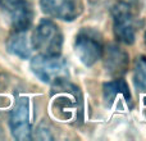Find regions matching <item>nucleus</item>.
Segmentation results:
<instances>
[{
	"label": "nucleus",
	"mask_w": 146,
	"mask_h": 141,
	"mask_svg": "<svg viewBox=\"0 0 146 141\" xmlns=\"http://www.w3.org/2000/svg\"><path fill=\"white\" fill-rule=\"evenodd\" d=\"M51 87V113L62 122L77 123L82 121L83 98L81 90L68 78L53 83Z\"/></svg>",
	"instance_id": "1"
},
{
	"label": "nucleus",
	"mask_w": 146,
	"mask_h": 141,
	"mask_svg": "<svg viewBox=\"0 0 146 141\" xmlns=\"http://www.w3.org/2000/svg\"><path fill=\"white\" fill-rule=\"evenodd\" d=\"M31 45L38 51V54L60 55L63 48V33L55 22L49 18H44L33 30Z\"/></svg>",
	"instance_id": "2"
},
{
	"label": "nucleus",
	"mask_w": 146,
	"mask_h": 141,
	"mask_svg": "<svg viewBox=\"0 0 146 141\" xmlns=\"http://www.w3.org/2000/svg\"><path fill=\"white\" fill-rule=\"evenodd\" d=\"M113 32L117 40L126 45H132L136 40L137 19L132 7L126 1H119L111 7Z\"/></svg>",
	"instance_id": "3"
},
{
	"label": "nucleus",
	"mask_w": 146,
	"mask_h": 141,
	"mask_svg": "<svg viewBox=\"0 0 146 141\" xmlns=\"http://www.w3.org/2000/svg\"><path fill=\"white\" fill-rule=\"evenodd\" d=\"M32 73L44 83H53L69 77L67 62L60 55H38L33 57L30 63Z\"/></svg>",
	"instance_id": "4"
},
{
	"label": "nucleus",
	"mask_w": 146,
	"mask_h": 141,
	"mask_svg": "<svg viewBox=\"0 0 146 141\" xmlns=\"http://www.w3.org/2000/svg\"><path fill=\"white\" fill-rule=\"evenodd\" d=\"M74 50L83 66L92 67L104 51L101 35L91 27L81 28L74 39Z\"/></svg>",
	"instance_id": "5"
},
{
	"label": "nucleus",
	"mask_w": 146,
	"mask_h": 141,
	"mask_svg": "<svg viewBox=\"0 0 146 141\" xmlns=\"http://www.w3.org/2000/svg\"><path fill=\"white\" fill-rule=\"evenodd\" d=\"M0 9L9 18L14 31L27 32L32 26L33 9L28 0H0Z\"/></svg>",
	"instance_id": "6"
},
{
	"label": "nucleus",
	"mask_w": 146,
	"mask_h": 141,
	"mask_svg": "<svg viewBox=\"0 0 146 141\" xmlns=\"http://www.w3.org/2000/svg\"><path fill=\"white\" fill-rule=\"evenodd\" d=\"M9 128L15 140L32 139V127L30 117V100L26 96L17 99L9 114Z\"/></svg>",
	"instance_id": "7"
},
{
	"label": "nucleus",
	"mask_w": 146,
	"mask_h": 141,
	"mask_svg": "<svg viewBox=\"0 0 146 141\" xmlns=\"http://www.w3.org/2000/svg\"><path fill=\"white\" fill-rule=\"evenodd\" d=\"M40 8L51 18L72 22L83 12L82 0H40Z\"/></svg>",
	"instance_id": "8"
},
{
	"label": "nucleus",
	"mask_w": 146,
	"mask_h": 141,
	"mask_svg": "<svg viewBox=\"0 0 146 141\" xmlns=\"http://www.w3.org/2000/svg\"><path fill=\"white\" fill-rule=\"evenodd\" d=\"M101 58H103L104 68L110 76L121 77V76L126 74L127 70H128V53L115 44H110L106 48H104Z\"/></svg>",
	"instance_id": "9"
},
{
	"label": "nucleus",
	"mask_w": 146,
	"mask_h": 141,
	"mask_svg": "<svg viewBox=\"0 0 146 141\" xmlns=\"http://www.w3.org/2000/svg\"><path fill=\"white\" fill-rule=\"evenodd\" d=\"M118 96L123 98V100L126 101L127 105H129V108L132 106V96L129 92L128 83L126 82V80L123 78H115L113 81L105 82L103 85V98L104 101L108 106H111L117 101Z\"/></svg>",
	"instance_id": "10"
},
{
	"label": "nucleus",
	"mask_w": 146,
	"mask_h": 141,
	"mask_svg": "<svg viewBox=\"0 0 146 141\" xmlns=\"http://www.w3.org/2000/svg\"><path fill=\"white\" fill-rule=\"evenodd\" d=\"M7 50L12 55L19 59H28L31 57V49L28 46L26 32L14 31L7 40Z\"/></svg>",
	"instance_id": "11"
},
{
	"label": "nucleus",
	"mask_w": 146,
	"mask_h": 141,
	"mask_svg": "<svg viewBox=\"0 0 146 141\" xmlns=\"http://www.w3.org/2000/svg\"><path fill=\"white\" fill-rule=\"evenodd\" d=\"M133 83L141 92H146V57L140 55L133 63Z\"/></svg>",
	"instance_id": "12"
},
{
	"label": "nucleus",
	"mask_w": 146,
	"mask_h": 141,
	"mask_svg": "<svg viewBox=\"0 0 146 141\" xmlns=\"http://www.w3.org/2000/svg\"><path fill=\"white\" fill-rule=\"evenodd\" d=\"M49 128L48 126H46L45 123H41L40 126L37 127V130H36V136L37 139H41V140H51L53 139V136H51L50 134H49Z\"/></svg>",
	"instance_id": "13"
},
{
	"label": "nucleus",
	"mask_w": 146,
	"mask_h": 141,
	"mask_svg": "<svg viewBox=\"0 0 146 141\" xmlns=\"http://www.w3.org/2000/svg\"><path fill=\"white\" fill-rule=\"evenodd\" d=\"M145 45H146V32H145Z\"/></svg>",
	"instance_id": "14"
}]
</instances>
